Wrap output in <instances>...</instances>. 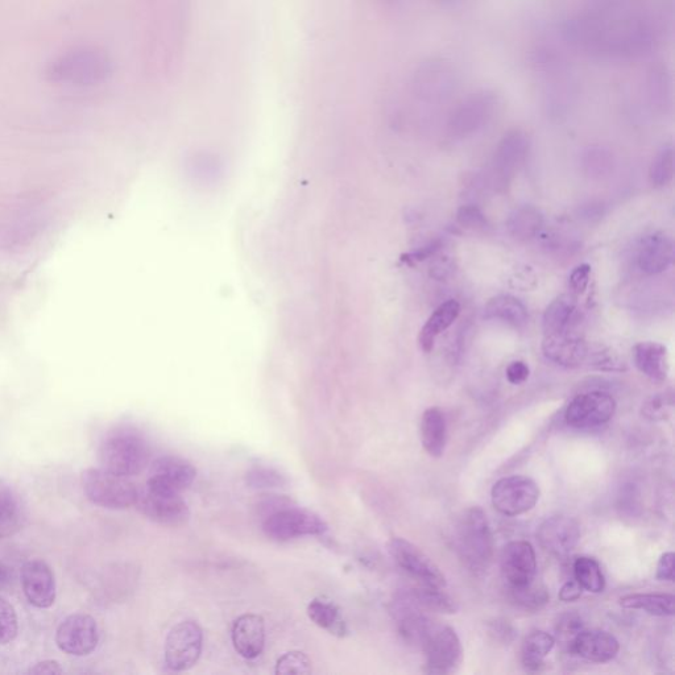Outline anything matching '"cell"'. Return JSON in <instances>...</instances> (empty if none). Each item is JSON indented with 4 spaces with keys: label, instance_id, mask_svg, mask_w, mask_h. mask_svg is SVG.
<instances>
[{
    "label": "cell",
    "instance_id": "obj_1",
    "mask_svg": "<svg viewBox=\"0 0 675 675\" xmlns=\"http://www.w3.org/2000/svg\"><path fill=\"white\" fill-rule=\"evenodd\" d=\"M588 10L567 20L563 39L586 55L604 59L631 60L656 49L658 32L653 20L637 12Z\"/></svg>",
    "mask_w": 675,
    "mask_h": 675
},
{
    "label": "cell",
    "instance_id": "obj_2",
    "mask_svg": "<svg viewBox=\"0 0 675 675\" xmlns=\"http://www.w3.org/2000/svg\"><path fill=\"white\" fill-rule=\"evenodd\" d=\"M113 73V61L102 49L94 47L73 48L52 60L47 68V78L60 86H97Z\"/></svg>",
    "mask_w": 675,
    "mask_h": 675
},
{
    "label": "cell",
    "instance_id": "obj_3",
    "mask_svg": "<svg viewBox=\"0 0 675 675\" xmlns=\"http://www.w3.org/2000/svg\"><path fill=\"white\" fill-rule=\"evenodd\" d=\"M455 548L472 571H484L494 558V536L482 508L471 507L459 517L455 527Z\"/></svg>",
    "mask_w": 675,
    "mask_h": 675
},
{
    "label": "cell",
    "instance_id": "obj_4",
    "mask_svg": "<svg viewBox=\"0 0 675 675\" xmlns=\"http://www.w3.org/2000/svg\"><path fill=\"white\" fill-rule=\"evenodd\" d=\"M98 458L103 470L130 478L147 469L151 447L142 434L134 430H117L102 441Z\"/></svg>",
    "mask_w": 675,
    "mask_h": 675
},
{
    "label": "cell",
    "instance_id": "obj_5",
    "mask_svg": "<svg viewBox=\"0 0 675 675\" xmlns=\"http://www.w3.org/2000/svg\"><path fill=\"white\" fill-rule=\"evenodd\" d=\"M86 498L98 507L122 511L134 507L139 488L126 476L101 469H88L81 474Z\"/></svg>",
    "mask_w": 675,
    "mask_h": 675
},
{
    "label": "cell",
    "instance_id": "obj_6",
    "mask_svg": "<svg viewBox=\"0 0 675 675\" xmlns=\"http://www.w3.org/2000/svg\"><path fill=\"white\" fill-rule=\"evenodd\" d=\"M417 646L426 657V672L450 674L458 669L463 657L461 640L453 628L429 619Z\"/></svg>",
    "mask_w": 675,
    "mask_h": 675
},
{
    "label": "cell",
    "instance_id": "obj_7",
    "mask_svg": "<svg viewBox=\"0 0 675 675\" xmlns=\"http://www.w3.org/2000/svg\"><path fill=\"white\" fill-rule=\"evenodd\" d=\"M263 532L269 540L288 542L306 536H322L327 524L308 509L289 504L264 517Z\"/></svg>",
    "mask_w": 675,
    "mask_h": 675
},
{
    "label": "cell",
    "instance_id": "obj_8",
    "mask_svg": "<svg viewBox=\"0 0 675 675\" xmlns=\"http://www.w3.org/2000/svg\"><path fill=\"white\" fill-rule=\"evenodd\" d=\"M134 507L148 520L163 527H181L188 523L190 517L188 504L181 494L148 483L139 488Z\"/></svg>",
    "mask_w": 675,
    "mask_h": 675
},
{
    "label": "cell",
    "instance_id": "obj_9",
    "mask_svg": "<svg viewBox=\"0 0 675 675\" xmlns=\"http://www.w3.org/2000/svg\"><path fill=\"white\" fill-rule=\"evenodd\" d=\"M204 632L196 621H182L171 629L165 641V664L173 672H186L200 660Z\"/></svg>",
    "mask_w": 675,
    "mask_h": 675
},
{
    "label": "cell",
    "instance_id": "obj_10",
    "mask_svg": "<svg viewBox=\"0 0 675 675\" xmlns=\"http://www.w3.org/2000/svg\"><path fill=\"white\" fill-rule=\"evenodd\" d=\"M491 499L496 511L501 515L520 516L536 507L540 499V488L528 476H507L494 484Z\"/></svg>",
    "mask_w": 675,
    "mask_h": 675
},
{
    "label": "cell",
    "instance_id": "obj_11",
    "mask_svg": "<svg viewBox=\"0 0 675 675\" xmlns=\"http://www.w3.org/2000/svg\"><path fill=\"white\" fill-rule=\"evenodd\" d=\"M411 89L424 101H442L457 90V74L450 62L434 57L418 66L413 73Z\"/></svg>",
    "mask_w": 675,
    "mask_h": 675
},
{
    "label": "cell",
    "instance_id": "obj_12",
    "mask_svg": "<svg viewBox=\"0 0 675 675\" xmlns=\"http://www.w3.org/2000/svg\"><path fill=\"white\" fill-rule=\"evenodd\" d=\"M388 550L397 566L417 581L418 585L446 587V578L440 567L412 542L404 538H393L389 541Z\"/></svg>",
    "mask_w": 675,
    "mask_h": 675
},
{
    "label": "cell",
    "instance_id": "obj_13",
    "mask_svg": "<svg viewBox=\"0 0 675 675\" xmlns=\"http://www.w3.org/2000/svg\"><path fill=\"white\" fill-rule=\"evenodd\" d=\"M498 106V95L484 89L471 94L453 111L449 130L455 138H465L487 124Z\"/></svg>",
    "mask_w": 675,
    "mask_h": 675
},
{
    "label": "cell",
    "instance_id": "obj_14",
    "mask_svg": "<svg viewBox=\"0 0 675 675\" xmlns=\"http://www.w3.org/2000/svg\"><path fill=\"white\" fill-rule=\"evenodd\" d=\"M616 401L606 392L594 391L575 397L566 409L567 425L575 429L599 428L614 417Z\"/></svg>",
    "mask_w": 675,
    "mask_h": 675
},
{
    "label": "cell",
    "instance_id": "obj_15",
    "mask_svg": "<svg viewBox=\"0 0 675 675\" xmlns=\"http://www.w3.org/2000/svg\"><path fill=\"white\" fill-rule=\"evenodd\" d=\"M98 624L93 616L73 614L62 620L56 632V644L61 652L74 657H86L97 649Z\"/></svg>",
    "mask_w": 675,
    "mask_h": 675
},
{
    "label": "cell",
    "instance_id": "obj_16",
    "mask_svg": "<svg viewBox=\"0 0 675 675\" xmlns=\"http://www.w3.org/2000/svg\"><path fill=\"white\" fill-rule=\"evenodd\" d=\"M24 595L33 607L51 608L56 602V578L52 567L43 559H31L22 569Z\"/></svg>",
    "mask_w": 675,
    "mask_h": 675
},
{
    "label": "cell",
    "instance_id": "obj_17",
    "mask_svg": "<svg viewBox=\"0 0 675 675\" xmlns=\"http://www.w3.org/2000/svg\"><path fill=\"white\" fill-rule=\"evenodd\" d=\"M501 574L508 587L528 585L537 577V559L528 541H512L500 556Z\"/></svg>",
    "mask_w": 675,
    "mask_h": 675
},
{
    "label": "cell",
    "instance_id": "obj_18",
    "mask_svg": "<svg viewBox=\"0 0 675 675\" xmlns=\"http://www.w3.org/2000/svg\"><path fill=\"white\" fill-rule=\"evenodd\" d=\"M541 548L554 557H566L578 546L581 528L577 521L567 516H553L537 530Z\"/></svg>",
    "mask_w": 675,
    "mask_h": 675
},
{
    "label": "cell",
    "instance_id": "obj_19",
    "mask_svg": "<svg viewBox=\"0 0 675 675\" xmlns=\"http://www.w3.org/2000/svg\"><path fill=\"white\" fill-rule=\"evenodd\" d=\"M197 478L196 467L184 458L165 455L152 462L148 484L163 490L177 492L188 490Z\"/></svg>",
    "mask_w": 675,
    "mask_h": 675
},
{
    "label": "cell",
    "instance_id": "obj_20",
    "mask_svg": "<svg viewBox=\"0 0 675 675\" xmlns=\"http://www.w3.org/2000/svg\"><path fill=\"white\" fill-rule=\"evenodd\" d=\"M529 151V138L520 130L509 131L495 152L494 169L500 186L508 185L523 165Z\"/></svg>",
    "mask_w": 675,
    "mask_h": 675
},
{
    "label": "cell",
    "instance_id": "obj_21",
    "mask_svg": "<svg viewBox=\"0 0 675 675\" xmlns=\"http://www.w3.org/2000/svg\"><path fill=\"white\" fill-rule=\"evenodd\" d=\"M590 347L581 334L544 335L542 341V353L546 359L566 368H575L586 363Z\"/></svg>",
    "mask_w": 675,
    "mask_h": 675
},
{
    "label": "cell",
    "instance_id": "obj_22",
    "mask_svg": "<svg viewBox=\"0 0 675 675\" xmlns=\"http://www.w3.org/2000/svg\"><path fill=\"white\" fill-rule=\"evenodd\" d=\"M570 652L583 660L606 664L619 653L620 644L614 635L600 629H582L569 644Z\"/></svg>",
    "mask_w": 675,
    "mask_h": 675
},
{
    "label": "cell",
    "instance_id": "obj_23",
    "mask_svg": "<svg viewBox=\"0 0 675 675\" xmlns=\"http://www.w3.org/2000/svg\"><path fill=\"white\" fill-rule=\"evenodd\" d=\"M582 323V314L579 310L578 297L574 294H562L552 301L545 310L544 335L554 334H581L578 329Z\"/></svg>",
    "mask_w": 675,
    "mask_h": 675
},
{
    "label": "cell",
    "instance_id": "obj_24",
    "mask_svg": "<svg viewBox=\"0 0 675 675\" xmlns=\"http://www.w3.org/2000/svg\"><path fill=\"white\" fill-rule=\"evenodd\" d=\"M234 649L246 660H255L265 646V623L262 616L246 614L238 617L233 625Z\"/></svg>",
    "mask_w": 675,
    "mask_h": 675
},
{
    "label": "cell",
    "instance_id": "obj_25",
    "mask_svg": "<svg viewBox=\"0 0 675 675\" xmlns=\"http://www.w3.org/2000/svg\"><path fill=\"white\" fill-rule=\"evenodd\" d=\"M674 260L673 240L665 233H654L646 236L641 244L639 267L646 275L654 276L668 271Z\"/></svg>",
    "mask_w": 675,
    "mask_h": 675
},
{
    "label": "cell",
    "instance_id": "obj_26",
    "mask_svg": "<svg viewBox=\"0 0 675 675\" xmlns=\"http://www.w3.org/2000/svg\"><path fill=\"white\" fill-rule=\"evenodd\" d=\"M637 370L656 383H664L669 375L668 349L658 342H640L633 347Z\"/></svg>",
    "mask_w": 675,
    "mask_h": 675
},
{
    "label": "cell",
    "instance_id": "obj_27",
    "mask_svg": "<svg viewBox=\"0 0 675 675\" xmlns=\"http://www.w3.org/2000/svg\"><path fill=\"white\" fill-rule=\"evenodd\" d=\"M459 314H461V305L455 300L443 302L434 310L425 326L422 327L420 337H418V343H420L421 350L424 353H432L437 338L457 321Z\"/></svg>",
    "mask_w": 675,
    "mask_h": 675
},
{
    "label": "cell",
    "instance_id": "obj_28",
    "mask_svg": "<svg viewBox=\"0 0 675 675\" xmlns=\"http://www.w3.org/2000/svg\"><path fill=\"white\" fill-rule=\"evenodd\" d=\"M421 442L426 453L433 458H441L447 442L445 414L440 408L426 409L421 420Z\"/></svg>",
    "mask_w": 675,
    "mask_h": 675
},
{
    "label": "cell",
    "instance_id": "obj_29",
    "mask_svg": "<svg viewBox=\"0 0 675 675\" xmlns=\"http://www.w3.org/2000/svg\"><path fill=\"white\" fill-rule=\"evenodd\" d=\"M24 524V507L11 484L0 478V538L14 536Z\"/></svg>",
    "mask_w": 675,
    "mask_h": 675
},
{
    "label": "cell",
    "instance_id": "obj_30",
    "mask_svg": "<svg viewBox=\"0 0 675 675\" xmlns=\"http://www.w3.org/2000/svg\"><path fill=\"white\" fill-rule=\"evenodd\" d=\"M484 318L486 320H496L508 323L515 329H523L527 326L529 320L528 309L519 298L501 294L491 298L484 308Z\"/></svg>",
    "mask_w": 675,
    "mask_h": 675
},
{
    "label": "cell",
    "instance_id": "obj_31",
    "mask_svg": "<svg viewBox=\"0 0 675 675\" xmlns=\"http://www.w3.org/2000/svg\"><path fill=\"white\" fill-rule=\"evenodd\" d=\"M556 646V639L548 632L533 631L525 637L521 648V662L528 672H540L545 665V658Z\"/></svg>",
    "mask_w": 675,
    "mask_h": 675
},
{
    "label": "cell",
    "instance_id": "obj_32",
    "mask_svg": "<svg viewBox=\"0 0 675 675\" xmlns=\"http://www.w3.org/2000/svg\"><path fill=\"white\" fill-rule=\"evenodd\" d=\"M308 615L317 627L325 629L330 635L345 637L349 633L341 611L330 600L323 598L312 600L308 606Z\"/></svg>",
    "mask_w": 675,
    "mask_h": 675
},
{
    "label": "cell",
    "instance_id": "obj_33",
    "mask_svg": "<svg viewBox=\"0 0 675 675\" xmlns=\"http://www.w3.org/2000/svg\"><path fill=\"white\" fill-rule=\"evenodd\" d=\"M544 226L541 211L534 206H520L509 215L507 227L509 234L521 242H528L540 233Z\"/></svg>",
    "mask_w": 675,
    "mask_h": 675
},
{
    "label": "cell",
    "instance_id": "obj_34",
    "mask_svg": "<svg viewBox=\"0 0 675 675\" xmlns=\"http://www.w3.org/2000/svg\"><path fill=\"white\" fill-rule=\"evenodd\" d=\"M411 596L421 610L438 612V614H457L458 604L442 587L418 585L413 588Z\"/></svg>",
    "mask_w": 675,
    "mask_h": 675
},
{
    "label": "cell",
    "instance_id": "obj_35",
    "mask_svg": "<svg viewBox=\"0 0 675 675\" xmlns=\"http://www.w3.org/2000/svg\"><path fill=\"white\" fill-rule=\"evenodd\" d=\"M675 598L672 594H632L620 599L627 610L644 611L653 616H673Z\"/></svg>",
    "mask_w": 675,
    "mask_h": 675
},
{
    "label": "cell",
    "instance_id": "obj_36",
    "mask_svg": "<svg viewBox=\"0 0 675 675\" xmlns=\"http://www.w3.org/2000/svg\"><path fill=\"white\" fill-rule=\"evenodd\" d=\"M508 594L511 602L525 611H540L550 599L548 588L537 579L528 585L508 587Z\"/></svg>",
    "mask_w": 675,
    "mask_h": 675
},
{
    "label": "cell",
    "instance_id": "obj_37",
    "mask_svg": "<svg viewBox=\"0 0 675 675\" xmlns=\"http://www.w3.org/2000/svg\"><path fill=\"white\" fill-rule=\"evenodd\" d=\"M574 578L583 590L592 594H600L606 588L602 567L591 557H581L574 562Z\"/></svg>",
    "mask_w": 675,
    "mask_h": 675
},
{
    "label": "cell",
    "instance_id": "obj_38",
    "mask_svg": "<svg viewBox=\"0 0 675 675\" xmlns=\"http://www.w3.org/2000/svg\"><path fill=\"white\" fill-rule=\"evenodd\" d=\"M674 161L673 148L665 147L658 155L654 157L650 165L649 180L654 188H665L673 180Z\"/></svg>",
    "mask_w": 675,
    "mask_h": 675
},
{
    "label": "cell",
    "instance_id": "obj_39",
    "mask_svg": "<svg viewBox=\"0 0 675 675\" xmlns=\"http://www.w3.org/2000/svg\"><path fill=\"white\" fill-rule=\"evenodd\" d=\"M19 633V620L14 606L0 596V645H7L16 639Z\"/></svg>",
    "mask_w": 675,
    "mask_h": 675
},
{
    "label": "cell",
    "instance_id": "obj_40",
    "mask_svg": "<svg viewBox=\"0 0 675 675\" xmlns=\"http://www.w3.org/2000/svg\"><path fill=\"white\" fill-rule=\"evenodd\" d=\"M275 672L276 674H310L313 672L312 661L305 653L293 650L277 660Z\"/></svg>",
    "mask_w": 675,
    "mask_h": 675
},
{
    "label": "cell",
    "instance_id": "obj_41",
    "mask_svg": "<svg viewBox=\"0 0 675 675\" xmlns=\"http://www.w3.org/2000/svg\"><path fill=\"white\" fill-rule=\"evenodd\" d=\"M587 362L603 371H624L627 368L619 356L611 353V350L603 349V347L602 349L598 347L596 350H592V347H590Z\"/></svg>",
    "mask_w": 675,
    "mask_h": 675
},
{
    "label": "cell",
    "instance_id": "obj_42",
    "mask_svg": "<svg viewBox=\"0 0 675 675\" xmlns=\"http://www.w3.org/2000/svg\"><path fill=\"white\" fill-rule=\"evenodd\" d=\"M247 483L255 488L280 487L284 483V478L279 472L265 467H256L247 474Z\"/></svg>",
    "mask_w": 675,
    "mask_h": 675
},
{
    "label": "cell",
    "instance_id": "obj_43",
    "mask_svg": "<svg viewBox=\"0 0 675 675\" xmlns=\"http://www.w3.org/2000/svg\"><path fill=\"white\" fill-rule=\"evenodd\" d=\"M457 222L467 230H484L487 227L486 217L475 205L462 206L457 213Z\"/></svg>",
    "mask_w": 675,
    "mask_h": 675
},
{
    "label": "cell",
    "instance_id": "obj_44",
    "mask_svg": "<svg viewBox=\"0 0 675 675\" xmlns=\"http://www.w3.org/2000/svg\"><path fill=\"white\" fill-rule=\"evenodd\" d=\"M591 280V267L588 264L578 265L577 268L571 272L569 279L570 293L574 296H582L587 291Z\"/></svg>",
    "mask_w": 675,
    "mask_h": 675
},
{
    "label": "cell",
    "instance_id": "obj_45",
    "mask_svg": "<svg viewBox=\"0 0 675 675\" xmlns=\"http://www.w3.org/2000/svg\"><path fill=\"white\" fill-rule=\"evenodd\" d=\"M582 629L583 625L579 616L567 614L562 616L561 620H559L557 632L562 640H565L567 641V644H570Z\"/></svg>",
    "mask_w": 675,
    "mask_h": 675
},
{
    "label": "cell",
    "instance_id": "obj_46",
    "mask_svg": "<svg viewBox=\"0 0 675 675\" xmlns=\"http://www.w3.org/2000/svg\"><path fill=\"white\" fill-rule=\"evenodd\" d=\"M507 379L508 382L513 385H520L527 382L530 370L527 363L521 362V360H516L509 364L507 368Z\"/></svg>",
    "mask_w": 675,
    "mask_h": 675
},
{
    "label": "cell",
    "instance_id": "obj_47",
    "mask_svg": "<svg viewBox=\"0 0 675 675\" xmlns=\"http://www.w3.org/2000/svg\"><path fill=\"white\" fill-rule=\"evenodd\" d=\"M674 559V553L672 552L662 554L657 565V579H660L662 582L674 581Z\"/></svg>",
    "mask_w": 675,
    "mask_h": 675
},
{
    "label": "cell",
    "instance_id": "obj_48",
    "mask_svg": "<svg viewBox=\"0 0 675 675\" xmlns=\"http://www.w3.org/2000/svg\"><path fill=\"white\" fill-rule=\"evenodd\" d=\"M441 248V243L440 242H434L428 244V246L421 248V250H418L416 252H413V254H408L404 256V262H407L409 265H413L416 263L422 262V260L430 258V256H433L440 250Z\"/></svg>",
    "mask_w": 675,
    "mask_h": 675
},
{
    "label": "cell",
    "instance_id": "obj_49",
    "mask_svg": "<svg viewBox=\"0 0 675 675\" xmlns=\"http://www.w3.org/2000/svg\"><path fill=\"white\" fill-rule=\"evenodd\" d=\"M64 673V669L61 668L60 662L55 660H45L37 662L33 668L28 670V674H47V675H57Z\"/></svg>",
    "mask_w": 675,
    "mask_h": 675
},
{
    "label": "cell",
    "instance_id": "obj_50",
    "mask_svg": "<svg viewBox=\"0 0 675 675\" xmlns=\"http://www.w3.org/2000/svg\"><path fill=\"white\" fill-rule=\"evenodd\" d=\"M582 592V586L574 579V581L567 582L562 586L561 591H559V599L566 603L574 602V600L581 598Z\"/></svg>",
    "mask_w": 675,
    "mask_h": 675
},
{
    "label": "cell",
    "instance_id": "obj_51",
    "mask_svg": "<svg viewBox=\"0 0 675 675\" xmlns=\"http://www.w3.org/2000/svg\"><path fill=\"white\" fill-rule=\"evenodd\" d=\"M666 405H668L666 397L656 396L653 397L652 400L648 401V404L645 405L644 411L649 417L657 418L658 414L664 413L666 411Z\"/></svg>",
    "mask_w": 675,
    "mask_h": 675
},
{
    "label": "cell",
    "instance_id": "obj_52",
    "mask_svg": "<svg viewBox=\"0 0 675 675\" xmlns=\"http://www.w3.org/2000/svg\"><path fill=\"white\" fill-rule=\"evenodd\" d=\"M451 272V265L447 260H438V262L432 264V269H430V276L434 277L437 280L446 279L447 275Z\"/></svg>",
    "mask_w": 675,
    "mask_h": 675
},
{
    "label": "cell",
    "instance_id": "obj_53",
    "mask_svg": "<svg viewBox=\"0 0 675 675\" xmlns=\"http://www.w3.org/2000/svg\"><path fill=\"white\" fill-rule=\"evenodd\" d=\"M11 581V570L6 565L0 563V590L6 587Z\"/></svg>",
    "mask_w": 675,
    "mask_h": 675
},
{
    "label": "cell",
    "instance_id": "obj_54",
    "mask_svg": "<svg viewBox=\"0 0 675 675\" xmlns=\"http://www.w3.org/2000/svg\"><path fill=\"white\" fill-rule=\"evenodd\" d=\"M383 2L388 3V4H395L397 2H400V0H383Z\"/></svg>",
    "mask_w": 675,
    "mask_h": 675
}]
</instances>
